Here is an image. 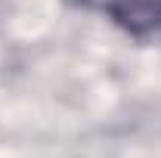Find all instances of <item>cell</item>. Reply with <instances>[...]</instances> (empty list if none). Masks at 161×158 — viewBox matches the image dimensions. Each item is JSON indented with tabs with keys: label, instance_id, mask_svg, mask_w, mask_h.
<instances>
[{
	"label": "cell",
	"instance_id": "cell-1",
	"mask_svg": "<svg viewBox=\"0 0 161 158\" xmlns=\"http://www.w3.org/2000/svg\"><path fill=\"white\" fill-rule=\"evenodd\" d=\"M102 9L133 34L161 28V0H102Z\"/></svg>",
	"mask_w": 161,
	"mask_h": 158
}]
</instances>
